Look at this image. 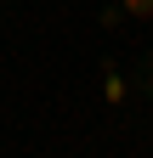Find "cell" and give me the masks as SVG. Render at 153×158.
Instances as JSON below:
<instances>
[{
  "label": "cell",
  "mask_w": 153,
  "mask_h": 158,
  "mask_svg": "<svg viewBox=\"0 0 153 158\" xmlns=\"http://www.w3.org/2000/svg\"><path fill=\"white\" fill-rule=\"evenodd\" d=\"M136 90L153 102V51H142V56H136Z\"/></svg>",
  "instance_id": "obj_2"
},
{
  "label": "cell",
  "mask_w": 153,
  "mask_h": 158,
  "mask_svg": "<svg viewBox=\"0 0 153 158\" xmlns=\"http://www.w3.org/2000/svg\"><path fill=\"white\" fill-rule=\"evenodd\" d=\"M130 23H153V0H119Z\"/></svg>",
  "instance_id": "obj_3"
},
{
  "label": "cell",
  "mask_w": 153,
  "mask_h": 158,
  "mask_svg": "<svg viewBox=\"0 0 153 158\" xmlns=\"http://www.w3.org/2000/svg\"><path fill=\"white\" fill-rule=\"evenodd\" d=\"M97 73H102V79H97V85H102V102H108L113 113H130V79H125V68L113 62V56H102Z\"/></svg>",
  "instance_id": "obj_1"
},
{
  "label": "cell",
  "mask_w": 153,
  "mask_h": 158,
  "mask_svg": "<svg viewBox=\"0 0 153 158\" xmlns=\"http://www.w3.org/2000/svg\"><path fill=\"white\" fill-rule=\"evenodd\" d=\"M97 23H102V28H119V23H125V6H119V0H108V6H97Z\"/></svg>",
  "instance_id": "obj_4"
}]
</instances>
